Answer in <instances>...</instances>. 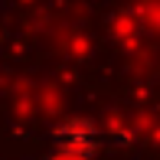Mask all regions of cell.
<instances>
[{
  "label": "cell",
  "instance_id": "cell-1",
  "mask_svg": "<svg viewBox=\"0 0 160 160\" xmlns=\"http://www.w3.org/2000/svg\"><path fill=\"white\" fill-rule=\"evenodd\" d=\"M56 144H59L62 154H75V157H92L98 144V131L88 121H69L56 131Z\"/></svg>",
  "mask_w": 160,
  "mask_h": 160
},
{
  "label": "cell",
  "instance_id": "cell-2",
  "mask_svg": "<svg viewBox=\"0 0 160 160\" xmlns=\"http://www.w3.org/2000/svg\"><path fill=\"white\" fill-rule=\"evenodd\" d=\"M49 160H88V157H75V154H59V157H49Z\"/></svg>",
  "mask_w": 160,
  "mask_h": 160
}]
</instances>
